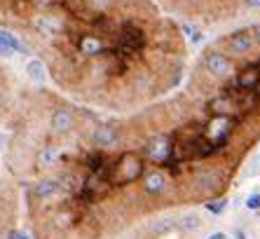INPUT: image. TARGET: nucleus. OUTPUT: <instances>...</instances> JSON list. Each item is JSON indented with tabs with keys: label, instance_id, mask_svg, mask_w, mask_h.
Here are the masks:
<instances>
[{
	"label": "nucleus",
	"instance_id": "39448f33",
	"mask_svg": "<svg viewBox=\"0 0 260 239\" xmlns=\"http://www.w3.org/2000/svg\"><path fill=\"white\" fill-rule=\"evenodd\" d=\"M228 45H230L235 52L246 54L253 49L255 40H253V36H251V31H237V33H232V36L228 38Z\"/></svg>",
	"mask_w": 260,
	"mask_h": 239
},
{
	"label": "nucleus",
	"instance_id": "ddd939ff",
	"mask_svg": "<svg viewBox=\"0 0 260 239\" xmlns=\"http://www.w3.org/2000/svg\"><path fill=\"white\" fill-rule=\"evenodd\" d=\"M0 42L7 47V52H21V42L12 36V33H7V31H0Z\"/></svg>",
	"mask_w": 260,
	"mask_h": 239
},
{
	"label": "nucleus",
	"instance_id": "6ab92c4d",
	"mask_svg": "<svg viewBox=\"0 0 260 239\" xmlns=\"http://www.w3.org/2000/svg\"><path fill=\"white\" fill-rule=\"evenodd\" d=\"M225 209V199H216V202H206V211L211 214H220Z\"/></svg>",
	"mask_w": 260,
	"mask_h": 239
},
{
	"label": "nucleus",
	"instance_id": "9d476101",
	"mask_svg": "<svg viewBox=\"0 0 260 239\" xmlns=\"http://www.w3.org/2000/svg\"><path fill=\"white\" fill-rule=\"evenodd\" d=\"M176 227H178L176 218H159V221L152 223L150 232L155 234V237H159V234H167V232H171V230H176Z\"/></svg>",
	"mask_w": 260,
	"mask_h": 239
},
{
	"label": "nucleus",
	"instance_id": "0eeeda50",
	"mask_svg": "<svg viewBox=\"0 0 260 239\" xmlns=\"http://www.w3.org/2000/svg\"><path fill=\"white\" fill-rule=\"evenodd\" d=\"M164 176L159 171H150V173H145V178H143V188L145 192H150V195H157V192L164 190Z\"/></svg>",
	"mask_w": 260,
	"mask_h": 239
},
{
	"label": "nucleus",
	"instance_id": "f257e3e1",
	"mask_svg": "<svg viewBox=\"0 0 260 239\" xmlns=\"http://www.w3.org/2000/svg\"><path fill=\"white\" fill-rule=\"evenodd\" d=\"M145 45V36L143 31L136 28V26L127 24L124 28H122L120 33V52H127V54H134L139 52V49H143Z\"/></svg>",
	"mask_w": 260,
	"mask_h": 239
},
{
	"label": "nucleus",
	"instance_id": "dca6fc26",
	"mask_svg": "<svg viewBox=\"0 0 260 239\" xmlns=\"http://www.w3.org/2000/svg\"><path fill=\"white\" fill-rule=\"evenodd\" d=\"M218 181H220V176H218L216 171H204L200 176V183H202V188H206V190H209V188H216L218 186Z\"/></svg>",
	"mask_w": 260,
	"mask_h": 239
},
{
	"label": "nucleus",
	"instance_id": "7ed1b4c3",
	"mask_svg": "<svg viewBox=\"0 0 260 239\" xmlns=\"http://www.w3.org/2000/svg\"><path fill=\"white\" fill-rule=\"evenodd\" d=\"M49 127H52V132L56 134H66L73 129V113L68 108H56L52 117H49Z\"/></svg>",
	"mask_w": 260,
	"mask_h": 239
},
{
	"label": "nucleus",
	"instance_id": "1a4fd4ad",
	"mask_svg": "<svg viewBox=\"0 0 260 239\" xmlns=\"http://www.w3.org/2000/svg\"><path fill=\"white\" fill-rule=\"evenodd\" d=\"M80 52L87 54V56H96V54L103 52V42L94 36H85L80 40Z\"/></svg>",
	"mask_w": 260,
	"mask_h": 239
},
{
	"label": "nucleus",
	"instance_id": "b1692460",
	"mask_svg": "<svg viewBox=\"0 0 260 239\" xmlns=\"http://www.w3.org/2000/svg\"><path fill=\"white\" fill-rule=\"evenodd\" d=\"M248 7H260V0H246Z\"/></svg>",
	"mask_w": 260,
	"mask_h": 239
},
{
	"label": "nucleus",
	"instance_id": "9b49d317",
	"mask_svg": "<svg viewBox=\"0 0 260 239\" xmlns=\"http://www.w3.org/2000/svg\"><path fill=\"white\" fill-rule=\"evenodd\" d=\"M26 73H28V78L33 80V82H43V80H45V66H43V61H38V59L28 61V64H26Z\"/></svg>",
	"mask_w": 260,
	"mask_h": 239
},
{
	"label": "nucleus",
	"instance_id": "6e6552de",
	"mask_svg": "<svg viewBox=\"0 0 260 239\" xmlns=\"http://www.w3.org/2000/svg\"><path fill=\"white\" fill-rule=\"evenodd\" d=\"M115 171H124V181H132L141 173V162L132 157H122L120 164H115Z\"/></svg>",
	"mask_w": 260,
	"mask_h": 239
},
{
	"label": "nucleus",
	"instance_id": "20e7f679",
	"mask_svg": "<svg viewBox=\"0 0 260 239\" xmlns=\"http://www.w3.org/2000/svg\"><path fill=\"white\" fill-rule=\"evenodd\" d=\"M117 129L113 125H99L94 129V145L96 148H110V145L117 143Z\"/></svg>",
	"mask_w": 260,
	"mask_h": 239
},
{
	"label": "nucleus",
	"instance_id": "f3484780",
	"mask_svg": "<svg viewBox=\"0 0 260 239\" xmlns=\"http://www.w3.org/2000/svg\"><path fill=\"white\" fill-rule=\"evenodd\" d=\"M103 164H106V160H103V155H99V153H91V155L87 157V167H89V171H94V173L101 171Z\"/></svg>",
	"mask_w": 260,
	"mask_h": 239
},
{
	"label": "nucleus",
	"instance_id": "f03ea898",
	"mask_svg": "<svg viewBox=\"0 0 260 239\" xmlns=\"http://www.w3.org/2000/svg\"><path fill=\"white\" fill-rule=\"evenodd\" d=\"M204 66L213 73V75H230L232 73V64L230 59L220 52H206L204 54Z\"/></svg>",
	"mask_w": 260,
	"mask_h": 239
},
{
	"label": "nucleus",
	"instance_id": "412c9836",
	"mask_svg": "<svg viewBox=\"0 0 260 239\" xmlns=\"http://www.w3.org/2000/svg\"><path fill=\"white\" fill-rule=\"evenodd\" d=\"M209 239H230V234H225V232H213V234H209Z\"/></svg>",
	"mask_w": 260,
	"mask_h": 239
},
{
	"label": "nucleus",
	"instance_id": "f8f14e48",
	"mask_svg": "<svg viewBox=\"0 0 260 239\" xmlns=\"http://www.w3.org/2000/svg\"><path fill=\"white\" fill-rule=\"evenodd\" d=\"M178 227L181 230H185V232H190V230H197V227L202 225V221H200V216H194V214H185L183 218H178Z\"/></svg>",
	"mask_w": 260,
	"mask_h": 239
},
{
	"label": "nucleus",
	"instance_id": "4468645a",
	"mask_svg": "<svg viewBox=\"0 0 260 239\" xmlns=\"http://www.w3.org/2000/svg\"><path fill=\"white\" fill-rule=\"evenodd\" d=\"M56 157H59V150H56L54 145H47V148H43V153H40V164H43V167H52L56 162Z\"/></svg>",
	"mask_w": 260,
	"mask_h": 239
},
{
	"label": "nucleus",
	"instance_id": "423d86ee",
	"mask_svg": "<svg viewBox=\"0 0 260 239\" xmlns=\"http://www.w3.org/2000/svg\"><path fill=\"white\" fill-rule=\"evenodd\" d=\"M59 190V181L56 178H40L33 183V197L36 199H47Z\"/></svg>",
	"mask_w": 260,
	"mask_h": 239
},
{
	"label": "nucleus",
	"instance_id": "2eb2a0df",
	"mask_svg": "<svg viewBox=\"0 0 260 239\" xmlns=\"http://www.w3.org/2000/svg\"><path fill=\"white\" fill-rule=\"evenodd\" d=\"M167 150H169V145H164V141H152V143L148 145V155L155 157V160H162Z\"/></svg>",
	"mask_w": 260,
	"mask_h": 239
},
{
	"label": "nucleus",
	"instance_id": "4be33fe9",
	"mask_svg": "<svg viewBox=\"0 0 260 239\" xmlns=\"http://www.w3.org/2000/svg\"><path fill=\"white\" fill-rule=\"evenodd\" d=\"M89 3H91L94 7H106V5L110 3V0H89Z\"/></svg>",
	"mask_w": 260,
	"mask_h": 239
},
{
	"label": "nucleus",
	"instance_id": "aec40b11",
	"mask_svg": "<svg viewBox=\"0 0 260 239\" xmlns=\"http://www.w3.org/2000/svg\"><path fill=\"white\" fill-rule=\"evenodd\" d=\"M10 239H30V237L26 232H21V230H12V232H10Z\"/></svg>",
	"mask_w": 260,
	"mask_h": 239
},
{
	"label": "nucleus",
	"instance_id": "a211bd4d",
	"mask_svg": "<svg viewBox=\"0 0 260 239\" xmlns=\"http://www.w3.org/2000/svg\"><path fill=\"white\" fill-rule=\"evenodd\" d=\"M246 209L248 211H260V192H255V195H248Z\"/></svg>",
	"mask_w": 260,
	"mask_h": 239
},
{
	"label": "nucleus",
	"instance_id": "5701e85b",
	"mask_svg": "<svg viewBox=\"0 0 260 239\" xmlns=\"http://www.w3.org/2000/svg\"><path fill=\"white\" fill-rule=\"evenodd\" d=\"M251 36H253V40H255V42H260V24L255 26L253 31H251Z\"/></svg>",
	"mask_w": 260,
	"mask_h": 239
}]
</instances>
